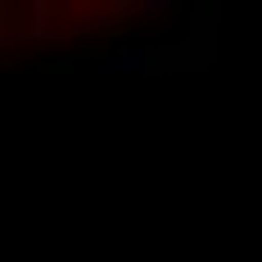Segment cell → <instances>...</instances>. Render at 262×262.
<instances>
[{
  "instance_id": "1",
  "label": "cell",
  "mask_w": 262,
  "mask_h": 262,
  "mask_svg": "<svg viewBox=\"0 0 262 262\" xmlns=\"http://www.w3.org/2000/svg\"><path fill=\"white\" fill-rule=\"evenodd\" d=\"M95 68H100V77H149L154 73V50L127 41V46H118L108 54L104 63H95Z\"/></svg>"
},
{
  "instance_id": "2",
  "label": "cell",
  "mask_w": 262,
  "mask_h": 262,
  "mask_svg": "<svg viewBox=\"0 0 262 262\" xmlns=\"http://www.w3.org/2000/svg\"><path fill=\"white\" fill-rule=\"evenodd\" d=\"M136 5H140V23L149 27H163L172 18V0H136Z\"/></svg>"
},
{
  "instance_id": "3",
  "label": "cell",
  "mask_w": 262,
  "mask_h": 262,
  "mask_svg": "<svg viewBox=\"0 0 262 262\" xmlns=\"http://www.w3.org/2000/svg\"><path fill=\"white\" fill-rule=\"evenodd\" d=\"M104 14H127V18H131V14H140V5H131V0H113V5H104ZM122 27H127V23L118 18V23H95V32H108V36H113V32H122Z\"/></svg>"
},
{
  "instance_id": "4",
  "label": "cell",
  "mask_w": 262,
  "mask_h": 262,
  "mask_svg": "<svg viewBox=\"0 0 262 262\" xmlns=\"http://www.w3.org/2000/svg\"><path fill=\"white\" fill-rule=\"evenodd\" d=\"M27 14H32V18H27V36H46V32L54 27L50 18H46V5H32Z\"/></svg>"
}]
</instances>
